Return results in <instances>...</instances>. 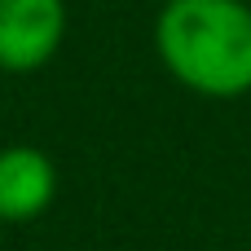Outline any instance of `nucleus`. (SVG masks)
I'll return each mask as SVG.
<instances>
[{"label":"nucleus","mask_w":251,"mask_h":251,"mask_svg":"<svg viewBox=\"0 0 251 251\" xmlns=\"http://www.w3.org/2000/svg\"><path fill=\"white\" fill-rule=\"evenodd\" d=\"M163 66L194 93L238 97L251 88V4L168 0L154 22Z\"/></svg>","instance_id":"1"},{"label":"nucleus","mask_w":251,"mask_h":251,"mask_svg":"<svg viewBox=\"0 0 251 251\" xmlns=\"http://www.w3.org/2000/svg\"><path fill=\"white\" fill-rule=\"evenodd\" d=\"M66 35L62 0H0V71H40Z\"/></svg>","instance_id":"2"},{"label":"nucleus","mask_w":251,"mask_h":251,"mask_svg":"<svg viewBox=\"0 0 251 251\" xmlns=\"http://www.w3.org/2000/svg\"><path fill=\"white\" fill-rule=\"evenodd\" d=\"M57 194V168L35 146L0 150V225H26L49 212Z\"/></svg>","instance_id":"3"},{"label":"nucleus","mask_w":251,"mask_h":251,"mask_svg":"<svg viewBox=\"0 0 251 251\" xmlns=\"http://www.w3.org/2000/svg\"><path fill=\"white\" fill-rule=\"evenodd\" d=\"M0 229H4V225H0Z\"/></svg>","instance_id":"4"}]
</instances>
